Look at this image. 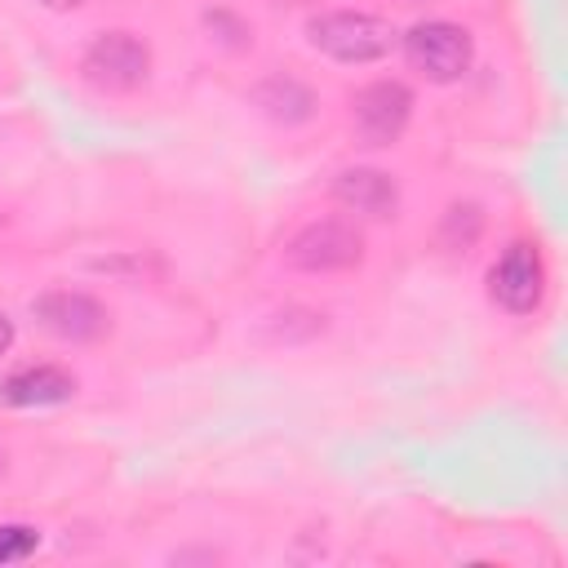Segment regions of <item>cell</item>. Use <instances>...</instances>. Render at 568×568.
Instances as JSON below:
<instances>
[{
  "label": "cell",
  "mask_w": 568,
  "mask_h": 568,
  "mask_svg": "<svg viewBox=\"0 0 568 568\" xmlns=\"http://www.w3.org/2000/svg\"><path fill=\"white\" fill-rule=\"evenodd\" d=\"M488 297L510 315H532L546 297V262L541 248L528 240L506 244V253L488 271Z\"/></svg>",
  "instance_id": "277c9868"
},
{
  "label": "cell",
  "mask_w": 568,
  "mask_h": 568,
  "mask_svg": "<svg viewBox=\"0 0 568 568\" xmlns=\"http://www.w3.org/2000/svg\"><path fill=\"white\" fill-rule=\"evenodd\" d=\"M31 315L40 320L44 333L62 337V342H93L111 328V315L98 297L80 293V288H44L31 302Z\"/></svg>",
  "instance_id": "52a82bcc"
},
{
  "label": "cell",
  "mask_w": 568,
  "mask_h": 568,
  "mask_svg": "<svg viewBox=\"0 0 568 568\" xmlns=\"http://www.w3.org/2000/svg\"><path fill=\"white\" fill-rule=\"evenodd\" d=\"M408 115H413V89L404 80H373L351 98V124L364 146L399 142Z\"/></svg>",
  "instance_id": "8992f818"
},
{
  "label": "cell",
  "mask_w": 568,
  "mask_h": 568,
  "mask_svg": "<svg viewBox=\"0 0 568 568\" xmlns=\"http://www.w3.org/2000/svg\"><path fill=\"white\" fill-rule=\"evenodd\" d=\"M13 346V320L9 315H0V355Z\"/></svg>",
  "instance_id": "4fadbf2b"
},
{
  "label": "cell",
  "mask_w": 568,
  "mask_h": 568,
  "mask_svg": "<svg viewBox=\"0 0 568 568\" xmlns=\"http://www.w3.org/2000/svg\"><path fill=\"white\" fill-rule=\"evenodd\" d=\"M306 36L320 53L337 62H377L399 44V31L386 18L364 9H328L306 22Z\"/></svg>",
  "instance_id": "6da1fadb"
},
{
  "label": "cell",
  "mask_w": 568,
  "mask_h": 568,
  "mask_svg": "<svg viewBox=\"0 0 568 568\" xmlns=\"http://www.w3.org/2000/svg\"><path fill=\"white\" fill-rule=\"evenodd\" d=\"M479 226H484V217H479L475 204H453V209L444 213V244H448L453 253H466V248L479 240Z\"/></svg>",
  "instance_id": "8fae6325"
},
{
  "label": "cell",
  "mask_w": 568,
  "mask_h": 568,
  "mask_svg": "<svg viewBox=\"0 0 568 568\" xmlns=\"http://www.w3.org/2000/svg\"><path fill=\"white\" fill-rule=\"evenodd\" d=\"M404 53H408L413 71H422L430 84H453L470 71L475 40L466 27H457L448 18H426L404 36Z\"/></svg>",
  "instance_id": "3957f363"
},
{
  "label": "cell",
  "mask_w": 568,
  "mask_h": 568,
  "mask_svg": "<svg viewBox=\"0 0 568 568\" xmlns=\"http://www.w3.org/2000/svg\"><path fill=\"white\" fill-rule=\"evenodd\" d=\"M44 9H53V13H67V9H80V4H89V0H40Z\"/></svg>",
  "instance_id": "5bb4252c"
},
{
  "label": "cell",
  "mask_w": 568,
  "mask_h": 568,
  "mask_svg": "<svg viewBox=\"0 0 568 568\" xmlns=\"http://www.w3.org/2000/svg\"><path fill=\"white\" fill-rule=\"evenodd\" d=\"M333 200L346 204V209H355V213H364V217L386 222L399 209V186H395L390 173L368 169V164H355V169H342L333 178Z\"/></svg>",
  "instance_id": "ba28073f"
},
{
  "label": "cell",
  "mask_w": 568,
  "mask_h": 568,
  "mask_svg": "<svg viewBox=\"0 0 568 568\" xmlns=\"http://www.w3.org/2000/svg\"><path fill=\"white\" fill-rule=\"evenodd\" d=\"M257 106H262L271 120H280V124H297V120L311 115L315 98H311L297 80H266V84L257 89Z\"/></svg>",
  "instance_id": "30bf717a"
},
{
  "label": "cell",
  "mask_w": 568,
  "mask_h": 568,
  "mask_svg": "<svg viewBox=\"0 0 568 568\" xmlns=\"http://www.w3.org/2000/svg\"><path fill=\"white\" fill-rule=\"evenodd\" d=\"M84 80L106 89V93H129L146 80L151 71V49L133 36V31H102L93 36V44L84 49V62H80Z\"/></svg>",
  "instance_id": "5b68a950"
},
{
  "label": "cell",
  "mask_w": 568,
  "mask_h": 568,
  "mask_svg": "<svg viewBox=\"0 0 568 568\" xmlns=\"http://www.w3.org/2000/svg\"><path fill=\"white\" fill-rule=\"evenodd\" d=\"M40 532L31 524H0V564H18L27 555H36Z\"/></svg>",
  "instance_id": "7c38bea8"
},
{
  "label": "cell",
  "mask_w": 568,
  "mask_h": 568,
  "mask_svg": "<svg viewBox=\"0 0 568 568\" xmlns=\"http://www.w3.org/2000/svg\"><path fill=\"white\" fill-rule=\"evenodd\" d=\"M404 4H422V0H404Z\"/></svg>",
  "instance_id": "9a60e30c"
},
{
  "label": "cell",
  "mask_w": 568,
  "mask_h": 568,
  "mask_svg": "<svg viewBox=\"0 0 568 568\" xmlns=\"http://www.w3.org/2000/svg\"><path fill=\"white\" fill-rule=\"evenodd\" d=\"M284 262L293 271H311V275H328V271H351L364 262V235L355 222L342 217H320L306 222L302 231L288 235L284 244Z\"/></svg>",
  "instance_id": "7a4b0ae2"
},
{
  "label": "cell",
  "mask_w": 568,
  "mask_h": 568,
  "mask_svg": "<svg viewBox=\"0 0 568 568\" xmlns=\"http://www.w3.org/2000/svg\"><path fill=\"white\" fill-rule=\"evenodd\" d=\"M75 395V377L58 364H27L0 382V404L4 408H53Z\"/></svg>",
  "instance_id": "9c48e42d"
}]
</instances>
